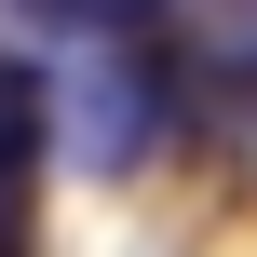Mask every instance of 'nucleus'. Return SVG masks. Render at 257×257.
I'll return each mask as SVG.
<instances>
[{
  "label": "nucleus",
  "instance_id": "nucleus-1",
  "mask_svg": "<svg viewBox=\"0 0 257 257\" xmlns=\"http://www.w3.org/2000/svg\"><path fill=\"white\" fill-rule=\"evenodd\" d=\"M176 95H190V68H176V41H81V68H68V149H81V176H136L149 163V136L176 122Z\"/></svg>",
  "mask_w": 257,
  "mask_h": 257
},
{
  "label": "nucleus",
  "instance_id": "nucleus-2",
  "mask_svg": "<svg viewBox=\"0 0 257 257\" xmlns=\"http://www.w3.org/2000/svg\"><path fill=\"white\" fill-rule=\"evenodd\" d=\"M27 176H41V68L0 54V244H14V217H27Z\"/></svg>",
  "mask_w": 257,
  "mask_h": 257
},
{
  "label": "nucleus",
  "instance_id": "nucleus-3",
  "mask_svg": "<svg viewBox=\"0 0 257 257\" xmlns=\"http://www.w3.org/2000/svg\"><path fill=\"white\" fill-rule=\"evenodd\" d=\"M203 108H217V122H230V136L257 149V54H230V68H203Z\"/></svg>",
  "mask_w": 257,
  "mask_h": 257
},
{
  "label": "nucleus",
  "instance_id": "nucleus-4",
  "mask_svg": "<svg viewBox=\"0 0 257 257\" xmlns=\"http://www.w3.org/2000/svg\"><path fill=\"white\" fill-rule=\"evenodd\" d=\"M217 14H244V27H257V0H217Z\"/></svg>",
  "mask_w": 257,
  "mask_h": 257
}]
</instances>
